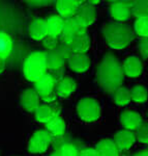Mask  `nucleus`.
Instances as JSON below:
<instances>
[{
	"mask_svg": "<svg viewBox=\"0 0 148 156\" xmlns=\"http://www.w3.org/2000/svg\"><path fill=\"white\" fill-rule=\"evenodd\" d=\"M49 74L51 75V77L53 78V80L57 84L59 81H61L64 78V67L59 68V69H56V70H52V71H50Z\"/></svg>",
	"mask_w": 148,
	"mask_h": 156,
	"instance_id": "473e14b6",
	"label": "nucleus"
},
{
	"mask_svg": "<svg viewBox=\"0 0 148 156\" xmlns=\"http://www.w3.org/2000/svg\"><path fill=\"white\" fill-rule=\"evenodd\" d=\"M77 112L82 121L91 123L99 119L102 115V107L96 99L92 97H84L78 102Z\"/></svg>",
	"mask_w": 148,
	"mask_h": 156,
	"instance_id": "20e7f679",
	"label": "nucleus"
},
{
	"mask_svg": "<svg viewBox=\"0 0 148 156\" xmlns=\"http://www.w3.org/2000/svg\"><path fill=\"white\" fill-rule=\"evenodd\" d=\"M29 36L34 41H42L48 36L47 23L45 19H35L29 25Z\"/></svg>",
	"mask_w": 148,
	"mask_h": 156,
	"instance_id": "dca6fc26",
	"label": "nucleus"
},
{
	"mask_svg": "<svg viewBox=\"0 0 148 156\" xmlns=\"http://www.w3.org/2000/svg\"><path fill=\"white\" fill-rule=\"evenodd\" d=\"M147 115H148V112H147Z\"/></svg>",
	"mask_w": 148,
	"mask_h": 156,
	"instance_id": "58836bf2",
	"label": "nucleus"
},
{
	"mask_svg": "<svg viewBox=\"0 0 148 156\" xmlns=\"http://www.w3.org/2000/svg\"><path fill=\"white\" fill-rule=\"evenodd\" d=\"M113 140L119 151H127L130 148L133 147V145L136 143L137 140L134 131L123 129L115 133Z\"/></svg>",
	"mask_w": 148,
	"mask_h": 156,
	"instance_id": "9d476101",
	"label": "nucleus"
},
{
	"mask_svg": "<svg viewBox=\"0 0 148 156\" xmlns=\"http://www.w3.org/2000/svg\"><path fill=\"white\" fill-rule=\"evenodd\" d=\"M76 21L82 26L88 28L90 25H92L96 20V11H95V6H92L84 1V3L80 6L74 17Z\"/></svg>",
	"mask_w": 148,
	"mask_h": 156,
	"instance_id": "6e6552de",
	"label": "nucleus"
},
{
	"mask_svg": "<svg viewBox=\"0 0 148 156\" xmlns=\"http://www.w3.org/2000/svg\"><path fill=\"white\" fill-rule=\"evenodd\" d=\"M138 48H139V52L141 54L143 59L148 58V37H141L138 44Z\"/></svg>",
	"mask_w": 148,
	"mask_h": 156,
	"instance_id": "2f4dec72",
	"label": "nucleus"
},
{
	"mask_svg": "<svg viewBox=\"0 0 148 156\" xmlns=\"http://www.w3.org/2000/svg\"><path fill=\"white\" fill-rule=\"evenodd\" d=\"M46 60H47V68L50 71L64 67V64L66 62V59L59 53V51L57 49L54 50V51L46 52Z\"/></svg>",
	"mask_w": 148,
	"mask_h": 156,
	"instance_id": "4be33fe9",
	"label": "nucleus"
},
{
	"mask_svg": "<svg viewBox=\"0 0 148 156\" xmlns=\"http://www.w3.org/2000/svg\"><path fill=\"white\" fill-rule=\"evenodd\" d=\"M48 36L53 37H59L63 31L64 20L59 17L58 15H52L46 19Z\"/></svg>",
	"mask_w": 148,
	"mask_h": 156,
	"instance_id": "aec40b11",
	"label": "nucleus"
},
{
	"mask_svg": "<svg viewBox=\"0 0 148 156\" xmlns=\"http://www.w3.org/2000/svg\"><path fill=\"white\" fill-rule=\"evenodd\" d=\"M84 1H76V0H59L56 2V9L58 16L63 20L74 18L80 6Z\"/></svg>",
	"mask_w": 148,
	"mask_h": 156,
	"instance_id": "1a4fd4ad",
	"label": "nucleus"
},
{
	"mask_svg": "<svg viewBox=\"0 0 148 156\" xmlns=\"http://www.w3.org/2000/svg\"><path fill=\"white\" fill-rule=\"evenodd\" d=\"M132 15L137 19L148 17V0H140V1H134L132 9Z\"/></svg>",
	"mask_w": 148,
	"mask_h": 156,
	"instance_id": "bb28decb",
	"label": "nucleus"
},
{
	"mask_svg": "<svg viewBox=\"0 0 148 156\" xmlns=\"http://www.w3.org/2000/svg\"><path fill=\"white\" fill-rule=\"evenodd\" d=\"M47 131L51 135H55V136H61L65 133V129H66V125H65L64 120L62 119L60 115L52 118L51 121L46 124Z\"/></svg>",
	"mask_w": 148,
	"mask_h": 156,
	"instance_id": "412c9836",
	"label": "nucleus"
},
{
	"mask_svg": "<svg viewBox=\"0 0 148 156\" xmlns=\"http://www.w3.org/2000/svg\"><path fill=\"white\" fill-rule=\"evenodd\" d=\"M87 3L90 4V5H92V6H95L96 4L99 3V0H90V1H87Z\"/></svg>",
	"mask_w": 148,
	"mask_h": 156,
	"instance_id": "e433bc0d",
	"label": "nucleus"
},
{
	"mask_svg": "<svg viewBox=\"0 0 148 156\" xmlns=\"http://www.w3.org/2000/svg\"><path fill=\"white\" fill-rule=\"evenodd\" d=\"M50 156H61V154H60V152H59V150H56L55 152L52 153Z\"/></svg>",
	"mask_w": 148,
	"mask_h": 156,
	"instance_id": "4c0bfd02",
	"label": "nucleus"
},
{
	"mask_svg": "<svg viewBox=\"0 0 148 156\" xmlns=\"http://www.w3.org/2000/svg\"><path fill=\"white\" fill-rule=\"evenodd\" d=\"M94 149L99 156H120V151L115 145L114 140L110 138L99 140Z\"/></svg>",
	"mask_w": 148,
	"mask_h": 156,
	"instance_id": "f3484780",
	"label": "nucleus"
},
{
	"mask_svg": "<svg viewBox=\"0 0 148 156\" xmlns=\"http://www.w3.org/2000/svg\"><path fill=\"white\" fill-rule=\"evenodd\" d=\"M69 67L76 73H84L90 67V58L87 54H75L72 53L67 59Z\"/></svg>",
	"mask_w": 148,
	"mask_h": 156,
	"instance_id": "ddd939ff",
	"label": "nucleus"
},
{
	"mask_svg": "<svg viewBox=\"0 0 148 156\" xmlns=\"http://www.w3.org/2000/svg\"><path fill=\"white\" fill-rule=\"evenodd\" d=\"M135 135L138 142L148 145V122H143L135 131Z\"/></svg>",
	"mask_w": 148,
	"mask_h": 156,
	"instance_id": "c85d7f7f",
	"label": "nucleus"
},
{
	"mask_svg": "<svg viewBox=\"0 0 148 156\" xmlns=\"http://www.w3.org/2000/svg\"><path fill=\"white\" fill-rule=\"evenodd\" d=\"M113 100H114L115 104L118 105V106H125V105H127L132 101L130 89H127L125 87H120L113 94Z\"/></svg>",
	"mask_w": 148,
	"mask_h": 156,
	"instance_id": "393cba45",
	"label": "nucleus"
},
{
	"mask_svg": "<svg viewBox=\"0 0 148 156\" xmlns=\"http://www.w3.org/2000/svg\"><path fill=\"white\" fill-rule=\"evenodd\" d=\"M5 68H6L5 60L0 59V74H2V73L5 71Z\"/></svg>",
	"mask_w": 148,
	"mask_h": 156,
	"instance_id": "f704fd0d",
	"label": "nucleus"
},
{
	"mask_svg": "<svg viewBox=\"0 0 148 156\" xmlns=\"http://www.w3.org/2000/svg\"><path fill=\"white\" fill-rule=\"evenodd\" d=\"M80 156H99L94 148H87L80 151Z\"/></svg>",
	"mask_w": 148,
	"mask_h": 156,
	"instance_id": "72a5a7b5",
	"label": "nucleus"
},
{
	"mask_svg": "<svg viewBox=\"0 0 148 156\" xmlns=\"http://www.w3.org/2000/svg\"><path fill=\"white\" fill-rule=\"evenodd\" d=\"M134 31L141 37H148V17L139 18L136 20Z\"/></svg>",
	"mask_w": 148,
	"mask_h": 156,
	"instance_id": "cd10ccee",
	"label": "nucleus"
},
{
	"mask_svg": "<svg viewBox=\"0 0 148 156\" xmlns=\"http://www.w3.org/2000/svg\"><path fill=\"white\" fill-rule=\"evenodd\" d=\"M122 69H123L124 75L130 78H137L142 74L143 65L139 57L132 55L125 58L124 62H122Z\"/></svg>",
	"mask_w": 148,
	"mask_h": 156,
	"instance_id": "f8f14e48",
	"label": "nucleus"
},
{
	"mask_svg": "<svg viewBox=\"0 0 148 156\" xmlns=\"http://www.w3.org/2000/svg\"><path fill=\"white\" fill-rule=\"evenodd\" d=\"M69 49L72 53L75 54H86L90 48V37L88 34H82V36L76 37L69 43Z\"/></svg>",
	"mask_w": 148,
	"mask_h": 156,
	"instance_id": "a211bd4d",
	"label": "nucleus"
},
{
	"mask_svg": "<svg viewBox=\"0 0 148 156\" xmlns=\"http://www.w3.org/2000/svg\"><path fill=\"white\" fill-rule=\"evenodd\" d=\"M130 90V98L133 101L136 103H144L147 101L148 99V90L143 85H135Z\"/></svg>",
	"mask_w": 148,
	"mask_h": 156,
	"instance_id": "a878e982",
	"label": "nucleus"
},
{
	"mask_svg": "<svg viewBox=\"0 0 148 156\" xmlns=\"http://www.w3.org/2000/svg\"><path fill=\"white\" fill-rule=\"evenodd\" d=\"M101 31L108 46L115 50L126 48L135 37L134 28L130 24L121 22H108L103 25Z\"/></svg>",
	"mask_w": 148,
	"mask_h": 156,
	"instance_id": "f03ea898",
	"label": "nucleus"
},
{
	"mask_svg": "<svg viewBox=\"0 0 148 156\" xmlns=\"http://www.w3.org/2000/svg\"><path fill=\"white\" fill-rule=\"evenodd\" d=\"M120 123L124 127L125 130H130V131H136L137 128L143 123V119L138 114L137 112L134 110H123L120 115Z\"/></svg>",
	"mask_w": 148,
	"mask_h": 156,
	"instance_id": "9b49d317",
	"label": "nucleus"
},
{
	"mask_svg": "<svg viewBox=\"0 0 148 156\" xmlns=\"http://www.w3.org/2000/svg\"><path fill=\"white\" fill-rule=\"evenodd\" d=\"M124 73L122 64L112 52H107L96 69V81L107 95H113L122 87Z\"/></svg>",
	"mask_w": 148,
	"mask_h": 156,
	"instance_id": "f257e3e1",
	"label": "nucleus"
},
{
	"mask_svg": "<svg viewBox=\"0 0 148 156\" xmlns=\"http://www.w3.org/2000/svg\"><path fill=\"white\" fill-rule=\"evenodd\" d=\"M47 60H46V52H33L25 59L23 66V74L24 77L28 81L35 82L39 80L47 74Z\"/></svg>",
	"mask_w": 148,
	"mask_h": 156,
	"instance_id": "7ed1b4c3",
	"label": "nucleus"
},
{
	"mask_svg": "<svg viewBox=\"0 0 148 156\" xmlns=\"http://www.w3.org/2000/svg\"><path fill=\"white\" fill-rule=\"evenodd\" d=\"M12 51V40L5 32L0 31V59L6 60Z\"/></svg>",
	"mask_w": 148,
	"mask_h": 156,
	"instance_id": "b1692460",
	"label": "nucleus"
},
{
	"mask_svg": "<svg viewBox=\"0 0 148 156\" xmlns=\"http://www.w3.org/2000/svg\"><path fill=\"white\" fill-rule=\"evenodd\" d=\"M34 114H35L36 121L42 123V124H47L49 121L52 120V118L55 117L51 105L46 104V103L39 104L35 109V112H34Z\"/></svg>",
	"mask_w": 148,
	"mask_h": 156,
	"instance_id": "5701e85b",
	"label": "nucleus"
},
{
	"mask_svg": "<svg viewBox=\"0 0 148 156\" xmlns=\"http://www.w3.org/2000/svg\"><path fill=\"white\" fill-rule=\"evenodd\" d=\"M52 143V135L47 130H37L30 137L27 149L32 154L46 152Z\"/></svg>",
	"mask_w": 148,
	"mask_h": 156,
	"instance_id": "39448f33",
	"label": "nucleus"
},
{
	"mask_svg": "<svg viewBox=\"0 0 148 156\" xmlns=\"http://www.w3.org/2000/svg\"><path fill=\"white\" fill-rule=\"evenodd\" d=\"M55 87H56V82L53 80L51 75H50L49 73H47V74H45L41 79L37 80L35 82L34 90L37 93L39 98H42V97H45V96H47V95L51 94L52 92H54Z\"/></svg>",
	"mask_w": 148,
	"mask_h": 156,
	"instance_id": "2eb2a0df",
	"label": "nucleus"
},
{
	"mask_svg": "<svg viewBox=\"0 0 148 156\" xmlns=\"http://www.w3.org/2000/svg\"><path fill=\"white\" fill-rule=\"evenodd\" d=\"M87 34L86 27L80 25L75 18H71V19L64 20L63 31H62L61 36H60L58 39H59L60 44L69 46V43H71L75 37L82 36V34Z\"/></svg>",
	"mask_w": 148,
	"mask_h": 156,
	"instance_id": "423d86ee",
	"label": "nucleus"
},
{
	"mask_svg": "<svg viewBox=\"0 0 148 156\" xmlns=\"http://www.w3.org/2000/svg\"><path fill=\"white\" fill-rule=\"evenodd\" d=\"M77 90V83L72 77L64 76L61 81H59L56 84L55 90L59 98H67L69 97L75 90Z\"/></svg>",
	"mask_w": 148,
	"mask_h": 156,
	"instance_id": "6ab92c4d",
	"label": "nucleus"
},
{
	"mask_svg": "<svg viewBox=\"0 0 148 156\" xmlns=\"http://www.w3.org/2000/svg\"><path fill=\"white\" fill-rule=\"evenodd\" d=\"M42 44H44L45 48H47L49 51H54V50L57 49V47L59 46L60 42L58 37H50L47 36L42 40Z\"/></svg>",
	"mask_w": 148,
	"mask_h": 156,
	"instance_id": "7c9ffc66",
	"label": "nucleus"
},
{
	"mask_svg": "<svg viewBox=\"0 0 148 156\" xmlns=\"http://www.w3.org/2000/svg\"><path fill=\"white\" fill-rule=\"evenodd\" d=\"M58 150L61 156H80V150L78 149L76 145L72 143L63 144Z\"/></svg>",
	"mask_w": 148,
	"mask_h": 156,
	"instance_id": "c756f323",
	"label": "nucleus"
},
{
	"mask_svg": "<svg viewBox=\"0 0 148 156\" xmlns=\"http://www.w3.org/2000/svg\"><path fill=\"white\" fill-rule=\"evenodd\" d=\"M132 156H148V150L139 151V152L135 153V154H133Z\"/></svg>",
	"mask_w": 148,
	"mask_h": 156,
	"instance_id": "c9c22d12",
	"label": "nucleus"
},
{
	"mask_svg": "<svg viewBox=\"0 0 148 156\" xmlns=\"http://www.w3.org/2000/svg\"><path fill=\"white\" fill-rule=\"evenodd\" d=\"M21 104L28 112H34L39 105V96L34 89L25 90L21 95Z\"/></svg>",
	"mask_w": 148,
	"mask_h": 156,
	"instance_id": "4468645a",
	"label": "nucleus"
},
{
	"mask_svg": "<svg viewBox=\"0 0 148 156\" xmlns=\"http://www.w3.org/2000/svg\"><path fill=\"white\" fill-rule=\"evenodd\" d=\"M134 1H114L110 5V15L115 22L124 23L132 16V9Z\"/></svg>",
	"mask_w": 148,
	"mask_h": 156,
	"instance_id": "0eeeda50",
	"label": "nucleus"
}]
</instances>
